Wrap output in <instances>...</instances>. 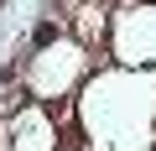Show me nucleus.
I'll return each instance as SVG.
<instances>
[{
  "instance_id": "nucleus-1",
  "label": "nucleus",
  "mask_w": 156,
  "mask_h": 151,
  "mask_svg": "<svg viewBox=\"0 0 156 151\" xmlns=\"http://www.w3.org/2000/svg\"><path fill=\"white\" fill-rule=\"evenodd\" d=\"M57 42V21H37V31H31V47L42 52V47H52Z\"/></svg>"
}]
</instances>
